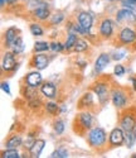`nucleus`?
<instances>
[{"label": "nucleus", "mask_w": 136, "mask_h": 158, "mask_svg": "<svg viewBox=\"0 0 136 158\" xmlns=\"http://www.w3.org/2000/svg\"><path fill=\"white\" fill-rule=\"evenodd\" d=\"M17 29L15 28H9L6 32H5V43L8 47H13V44H14V42L17 41Z\"/></svg>", "instance_id": "obj_17"}, {"label": "nucleus", "mask_w": 136, "mask_h": 158, "mask_svg": "<svg viewBox=\"0 0 136 158\" xmlns=\"http://www.w3.org/2000/svg\"><path fill=\"white\" fill-rule=\"evenodd\" d=\"M88 48V43L83 39H77V42L74 44V51L76 52H83Z\"/></svg>", "instance_id": "obj_24"}, {"label": "nucleus", "mask_w": 136, "mask_h": 158, "mask_svg": "<svg viewBox=\"0 0 136 158\" xmlns=\"http://www.w3.org/2000/svg\"><path fill=\"white\" fill-rule=\"evenodd\" d=\"M132 84H134V89L136 90V78H134V80H132Z\"/></svg>", "instance_id": "obj_37"}, {"label": "nucleus", "mask_w": 136, "mask_h": 158, "mask_svg": "<svg viewBox=\"0 0 136 158\" xmlns=\"http://www.w3.org/2000/svg\"><path fill=\"white\" fill-rule=\"evenodd\" d=\"M44 146H46V142L43 139H37L34 142V144L32 146V148L29 149L30 156L32 157H39L40 153H42V151H43V148H44Z\"/></svg>", "instance_id": "obj_14"}, {"label": "nucleus", "mask_w": 136, "mask_h": 158, "mask_svg": "<svg viewBox=\"0 0 136 158\" xmlns=\"http://www.w3.org/2000/svg\"><path fill=\"white\" fill-rule=\"evenodd\" d=\"M125 142V133L120 128H115L110 133V144L112 147L122 146Z\"/></svg>", "instance_id": "obj_7"}, {"label": "nucleus", "mask_w": 136, "mask_h": 158, "mask_svg": "<svg viewBox=\"0 0 136 158\" xmlns=\"http://www.w3.org/2000/svg\"><path fill=\"white\" fill-rule=\"evenodd\" d=\"M108 62H110V56H108L107 53L100 55L98 58L96 60V63H94V71L101 72L106 67V66L108 64Z\"/></svg>", "instance_id": "obj_12"}, {"label": "nucleus", "mask_w": 136, "mask_h": 158, "mask_svg": "<svg viewBox=\"0 0 136 158\" xmlns=\"http://www.w3.org/2000/svg\"><path fill=\"white\" fill-rule=\"evenodd\" d=\"M93 91L97 94L98 100L101 104H105L108 100V85L106 82H98L94 84V86L92 87Z\"/></svg>", "instance_id": "obj_5"}, {"label": "nucleus", "mask_w": 136, "mask_h": 158, "mask_svg": "<svg viewBox=\"0 0 136 158\" xmlns=\"http://www.w3.org/2000/svg\"><path fill=\"white\" fill-rule=\"evenodd\" d=\"M114 71H115V75H117V76H122V75L125 73V69L122 67L121 64H116Z\"/></svg>", "instance_id": "obj_31"}, {"label": "nucleus", "mask_w": 136, "mask_h": 158, "mask_svg": "<svg viewBox=\"0 0 136 158\" xmlns=\"http://www.w3.org/2000/svg\"><path fill=\"white\" fill-rule=\"evenodd\" d=\"M49 49V46L47 42H37L35 46H34V51L35 52H44V51H48Z\"/></svg>", "instance_id": "obj_25"}, {"label": "nucleus", "mask_w": 136, "mask_h": 158, "mask_svg": "<svg viewBox=\"0 0 136 158\" xmlns=\"http://www.w3.org/2000/svg\"><path fill=\"white\" fill-rule=\"evenodd\" d=\"M46 109H47V111L50 113V114H56V113L58 111V105H57L56 102H48V104L46 105Z\"/></svg>", "instance_id": "obj_29"}, {"label": "nucleus", "mask_w": 136, "mask_h": 158, "mask_svg": "<svg viewBox=\"0 0 136 158\" xmlns=\"http://www.w3.org/2000/svg\"><path fill=\"white\" fill-rule=\"evenodd\" d=\"M30 32L34 35H43V29L38 24H30Z\"/></svg>", "instance_id": "obj_28"}, {"label": "nucleus", "mask_w": 136, "mask_h": 158, "mask_svg": "<svg viewBox=\"0 0 136 158\" xmlns=\"http://www.w3.org/2000/svg\"><path fill=\"white\" fill-rule=\"evenodd\" d=\"M54 130H56L57 134H62L64 130V123L62 120H58L56 124H54Z\"/></svg>", "instance_id": "obj_30"}, {"label": "nucleus", "mask_w": 136, "mask_h": 158, "mask_svg": "<svg viewBox=\"0 0 136 158\" xmlns=\"http://www.w3.org/2000/svg\"><path fill=\"white\" fill-rule=\"evenodd\" d=\"M42 93H43V95H46L47 98H49V99H54L56 98V93H57V89H56V86H54L52 82H46V84H43L42 85Z\"/></svg>", "instance_id": "obj_15"}, {"label": "nucleus", "mask_w": 136, "mask_h": 158, "mask_svg": "<svg viewBox=\"0 0 136 158\" xmlns=\"http://www.w3.org/2000/svg\"><path fill=\"white\" fill-rule=\"evenodd\" d=\"M136 139L135 134L132 133V131H126V134H125V140H126V144H127V147L131 148L132 147V144H134V140Z\"/></svg>", "instance_id": "obj_26"}, {"label": "nucleus", "mask_w": 136, "mask_h": 158, "mask_svg": "<svg viewBox=\"0 0 136 158\" xmlns=\"http://www.w3.org/2000/svg\"><path fill=\"white\" fill-rule=\"evenodd\" d=\"M63 20V14H58V15H54L52 19V24H59Z\"/></svg>", "instance_id": "obj_33"}, {"label": "nucleus", "mask_w": 136, "mask_h": 158, "mask_svg": "<svg viewBox=\"0 0 136 158\" xmlns=\"http://www.w3.org/2000/svg\"><path fill=\"white\" fill-rule=\"evenodd\" d=\"M122 129L126 131H134L136 127V111L134 109H127L122 113L121 119H120Z\"/></svg>", "instance_id": "obj_3"}, {"label": "nucleus", "mask_w": 136, "mask_h": 158, "mask_svg": "<svg viewBox=\"0 0 136 158\" xmlns=\"http://www.w3.org/2000/svg\"><path fill=\"white\" fill-rule=\"evenodd\" d=\"M15 66H17V62L14 58V52H13V53L6 52L4 55V58H3V69L5 71H13L15 69Z\"/></svg>", "instance_id": "obj_10"}, {"label": "nucleus", "mask_w": 136, "mask_h": 158, "mask_svg": "<svg viewBox=\"0 0 136 158\" xmlns=\"http://www.w3.org/2000/svg\"><path fill=\"white\" fill-rule=\"evenodd\" d=\"M116 19H117V22L125 23V24L136 23V15L131 11V9H121V10L117 13Z\"/></svg>", "instance_id": "obj_6"}, {"label": "nucleus", "mask_w": 136, "mask_h": 158, "mask_svg": "<svg viewBox=\"0 0 136 158\" xmlns=\"http://www.w3.org/2000/svg\"><path fill=\"white\" fill-rule=\"evenodd\" d=\"M2 157L3 158H18L19 157V153L15 148H8L6 151H4L2 153Z\"/></svg>", "instance_id": "obj_23"}, {"label": "nucleus", "mask_w": 136, "mask_h": 158, "mask_svg": "<svg viewBox=\"0 0 136 158\" xmlns=\"http://www.w3.org/2000/svg\"><path fill=\"white\" fill-rule=\"evenodd\" d=\"M110 2H115V0H110Z\"/></svg>", "instance_id": "obj_40"}, {"label": "nucleus", "mask_w": 136, "mask_h": 158, "mask_svg": "<svg viewBox=\"0 0 136 158\" xmlns=\"http://www.w3.org/2000/svg\"><path fill=\"white\" fill-rule=\"evenodd\" d=\"M48 63H49V60L46 55H37L33 58V66H35L38 70H44L48 66Z\"/></svg>", "instance_id": "obj_13"}, {"label": "nucleus", "mask_w": 136, "mask_h": 158, "mask_svg": "<svg viewBox=\"0 0 136 158\" xmlns=\"http://www.w3.org/2000/svg\"><path fill=\"white\" fill-rule=\"evenodd\" d=\"M134 134H135V137H136V127H135V129H134Z\"/></svg>", "instance_id": "obj_39"}, {"label": "nucleus", "mask_w": 136, "mask_h": 158, "mask_svg": "<svg viewBox=\"0 0 136 158\" xmlns=\"http://www.w3.org/2000/svg\"><path fill=\"white\" fill-rule=\"evenodd\" d=\"M50 157H53V158H56V157H58V158H66V157H68V152L64 148H61V149H58L56 152H53Z\"/></svg>", "instance_id": "obj_27"}, {"label": "nucleus", "mask_w": 136, "mask_h": 158, "mask_svg": "<svg viewBox=\"0 0 136 158\" xmlns=\"http://www.w3.org/2000/svg\"><path fill=\"white\" fill-rule=\"evenodd\" d=\"M87 142L90 144V147H92V148H98V147L105 146V143H106V131L100 127L92 128L87 133Z\"/></svg>", "instance_id": "obj_2"}, {"label": "nucleus", "mask_w": 136, "mask_h": 158, "mask_svg": "<svg viewBox=\"0 0 136 158\" xmlns=\"http://www.w3.org/2000/svg\"><path fill=\"white\" fill-rule=\"evenodd\" d=\"M93 118L90 113H79L73 120V131L78 135H85L92 129Z\"/></svg>", "instance_id": "obj_1"}, {"label": "nucleus", "mask_w": 136, "mask_h": 158, "mask_svg": "<svg viewBox=\"0 0 136 158\" xmlns=\"http://www.w3.org/2000/svg\"><path fill=\"white\" fill-rule=\"evenodd\" d=\"M20 144H22V137L20 135H11L6 140L5 146H6V148H15L17 149Z\"/></svg>", "instance_id": "obj_19"}, {"label": "nucleus", "mask_w": 136, "mask_h": 158, "mask_svg": "<svg viewBox=\"0 0 136 158\" xmlns=\"http://www.w3.org/2000/svg\"><path fill=\"white\" fill-rule=\"evenodd\" d=\"M15 2H17V0H8V3H9V4H14Z\"/></svg>", "instance_id": "obj_38"}, {"label": "nucleus", "mask_w": 136, "mask_h": 158, "mask_svg": "<svg viewBox=\"0 0 136 158\" xmlns=\"http://www.w3.org/2000/svg\"><path fill=\"white\" fill-rule=\"evenodd\" d=\"M34 15H35L38 19H40V20H44V19H47V18L49 17V10H48V8L46 6L44 3H43L42 6H39V8H37V9L34 10Z\"/></svg>", "instance_id": "obj_18"}, {"label": "nucleus", "mask_w": 136, "mask_h": 158, "mask_svg": "<svg viewBox=\"0 0 136 158\" xmlns=\"http://www.w3.org/2000/svg\"><path fill=\"white\" fill-rule=\"evenodd\" d=\"M2 87H3V90L5 91V93H6L8 95L10 94V90H9V86H8V84H6V82H3V84H2Z\"/></svg>", "instance_id": "obj_34"}, {"label": "nucleus", "mask_w": 136, "mask_h": 158, "mask_svg": "<svg viewBox=\"0 0 136 158\" xmlns=\"http://www.w3.org/2000/svg\"><path fill=\"white\" fill-rule=\"evenodd\" d=\"M50 48L54 51V52H61L62 49H63V46L61 44V43H56V42H54V43H50Z\"/></svg>", "instance_id": "obj_32"}, {"label": "nucleus", "mask_w": 136, "mask_h": 158, "mask_svg": "<svg viewBox=\"0 0 136 158\" xmlns=\"http://www.w3.org/2000/svg\"><path fill=\"white\" fill-rule=\"evenodd\" d=\"M124 56H125L124 53H115V55H114V60H116V61H117V60H121Z\"/></svg>", "instance_id": "obj_35"}, {"label": "nucleus", "mask_w": 136, "mask_h": 158, "mask_svg": "<svg viewBox=\"0 0 136 158\" xmlns=\"http://www.w3.org/2000/svg\"><path fill=\"white\" fill-rule=\"evenodd\" d=\"M92 102H93L92 94H91V93H87V94H85L82 98L79 99V101H78V108L82 109V108L90 106V105H92Z\"/></svg>", "instance_id": "obj_20"}, {"label": "nucleus", "mask_w": 136, "mask_h": 158, "mask_svg": "<svg viewBox=\"0 0 136 158\" xmlns=\"http://www.w3.org/2000/svg\"><path fill=\"white\" fill-rule=\"evenodd\" d=\"M92 23H93V19H92V15L87 11H82L81 14L78 15V24L82 27L86 32H88L92 27Z\"/></svg>", "instance_id": "obj_8"}, {"label": "nucleus", "mask_w": 136, "mask_h": 158, "mask_svg": "<svg viewBox=\"0 0 136 158\" xmlns=\"http://www.w3.org/2000/svg\"><path fill=\"white\" fill-rule=\"evenodd\" d=\"M26 80V84H28V86L30 87H38L40 84H42V75H40L39 72H30L28 76L25 77Z\"/></svg>", "instance_id": "obj_11"}, {"label": "nucleus", "mask_w": 136, "mask_h": 158, "mask_svg": "<svg viewBox=\"0 0 136 158\" xmlns=\"http://www.w3.org/2000/svg\"><path fill=\"white\" fill-rule=\"evenodd\" d=\"M77 39H78L77 35H76L74 33H71L70 35H68V38H67V42H66V44H64V48H66V49H71L72 47H74Z\"/></svg>", "instance_id": "obj_22"}, {"label": "nucleus", "mask_w": 136, "mask_h": 158, "mask_svg": "<svg viewBox=\"0 0 136 158\" xmlns=\"http://www.w3.org/2000/svg\"><path fill=\"white\" fill-rule=\"evenodd\" d=\"M118 38H120V41L122 43L129 44V43H132L135 39H136V33L132 29H130V28H124V29L120 32Z\"/></svg>", "instance_id": "obj_9"}, {"label": "nucleus", "mask_w": 136, "mask_h": 158, "mask_svg": "<svg viewBox=\"0 0 136 158\" xmlns=\"http://www.w3.org/2000/svg\"><path fill=\"white\" fill-rule=\"evenodd\" d=\"M111 99H112V102H114V105H115L116 108H124L125 105H126V101H127L126 94L122 90H120V89L112 90Z\"/></svg>", "instance_id": "obj_4"}, {"label": "nucleus", "mask_w": 136, "mask_h": 158, "mask_svg": "<svg viewBox=\"0 0 136 158\" xmlns=\"http://www.w3.org/2000/svg\"><path fill=\"white\" fill-rule=\"evenodd\" d=\"M112 22L110 20V19H105V20H102V23H101V27H100V32H101V34L103 35V37H106V38H108L111 34H112Z\"/></svg>", "instance_id": "obj_16"}, {"label": "nucleus", "mask_w": 136, "mask_h": 158, "mask_svg": "<svg viewBox=\"0 0 136 158\" xmlns=\"http://www.w3.org/2000/svg\"><path fill=\"white\" fill-rule=\"evenodd\" d=\"M6 3H8V0H0V5H2V6H4Z\"/></svg>", "instance_id": "obj_36"}, {"label": "nucleus", "mask_w": 136, "mask_h": 158, "mask_svg": "<svg viewBox=\"0 0 136 158\" xmlns=\"http://www.w3.org/2000/svg\"><path fill=\"white\" fill-rule=\"evenodd\" d=\"M13 52L14 53H20V52H23V49H24V44H23V39H22V37H18L17 38V41L14 42V44H13Z\"/></svg>", "instance_id": "obj_21"}]
</instances>
